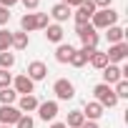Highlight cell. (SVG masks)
<instances>
[{"mask_svg":"<svg viewBox=\"0 0 128 128\" xmlns=\"http://www.w3.org/2000/svg\"><path fill=\"white\" fill-rule=\"evenodd\" d=\"M118 10H113V8H103V10H96L93 13V18H90V25H93V30H106V28H110V25H116L118 23Z\"/></svg>","mask_w":128,"mask_h":128,"instance_id":"cell-1","label":"cell"},{"mask_svg":"<svg viewBox=\"0 0 128 128\" xmlns=\"http://www.w3.org/2000/svg\"><path fill=\"white\" fill-rule=\"evenodd\" d=\"M93 96H96V103H100L103 108H113L118 103V98L113 93V86H106V83H98L93 88Z\"/></svg>","mask_w":128,"mask_h":128,"instance_id":"cell-2","label":"cell"},{"mask_svg":"<svg viewBox=\"0 0 128 128\" xmlns=\"http://www.w3.org/2000/svg\"><path fill=\"white\" fill-rule=\"evenodd\" d=\"M76 33H78V38H80V43H83V48H98V30H93V25L88 23V25H76Z\"/></svg>","mask_w":128,"mask_h":128,"instance_id":"cell-3","label":"cell"},{"mask_svg":"<svg viewBox=\"0 0 128 128\" xmlns=\"http://www.w3.org/2000/svg\"><path fill=\"white\" fill-rule=\"evenodd\" d=\"M53 93H55L58 100H70V98H76V86L68 78H58L53 83Z\"/></svg>","mask_w":128,"mask_h":128,"instance_id":"cell-4","label":"cell"},{"mask_svg":"<svg viewBox=\"0 0 128 128\" xmlns=\"http://www.w3.org/2000/svg\"><path fill=\"white\" fill-rule=\"evenodd\" d=\"M96 10H98V8L93 5V0H83V3L78 5V10L73 13V18H76V25H88Z\"/></svg>","mask_w":128,"mask_h":128,"instance_id":"cell-5","label":"cell"},{"mask_svg":"<svg viewBox=\"0 0 128 128\" xmlns=\"http://www.w3.org/2000/svg\"><path fill=\"white\" fill-rule=\"evenodd\" d=\"M106 58H108V63H113V66H118V63H123V60L128 58V43L123 40V43L108 45V50H106Z\"/></svg>","mask_w":128,"mask_h":128,"instance_id":"cell-6","label":"cell"},{"mask_svg":"<svg viewBox=\"0 0 128 128\" xmlns=\"http://www.w3.org/2000/svg\"><path fill=\"white\" fill-rule=\"evenodd\" d=\"M10 88H13L18 96H33L35 83H33V80H30V78L23 73V76H15V78H13V86H10Z\"/></svg>","mask_w":128,"mask_h":128,"instance_id":"cell-7","label":"cell"},{"mask_svg":"<svg viewBox=\"0 0 128 128\" xmlns=\"http://www.w3.org/2000/svg\"><path fill=\"white\" fill-rule=\"evenodd\" d=\"M25 76L33 80V83H38V80H43L45 76H48V66L43 60H33V63H28V70H25Z\"/></svg>","mask_w":128,"mask_h":128,"instance_id":"cell-8","label":"cell"},{"mask_svg":"<svg viewBox=\"0 0 128 128\" xmlns=\"http://www.w3.org/2000/svg\"><path fill=\"white\" fill-rule=\"evenodd\" d=\"M20 116L23 113L15 106H0V123H3V126H15L20 120Z\"/></svg>","mask_w":128,"mask_h":128,"instance_id":"cell-9","label":"cell"},{"mask_svg":"<svg viewBox=\"0 0 128 128\" xmlns=\"http://www.w3.org/2000/svg\"><path fill=\"white\" fill-rule=\"evenodd\" d=\"M118 80H126L120 66H113V63H108V66L103 68V83H106V86H116Z\"/></svg>","mask_w":128,"mask_h":128,"instance_id":"cell-10","label":"cell"},{"mask_svg":"<svg viewBox=\"0 0 128 128\" xmlns=\"http://www.w3.org/2000/svg\"><path fill=\"white\" fill-rule=\"evenodd\" d=\"M38 116H40V120H55V116H58V103L55 100H45V103H40L38 106Z\"/></svg>","mask_w":128,"mask_h":128,"instance_id":"cell-11","label":"cell"},{"mask_svg":"<svg viewBox=\"0 0 128 128\" xmlns=\"http://www.w3.org/2000/svg\"><path fill=\"white\" fill-rule=\"evenodd\" d=\"M38 106H40V100H38L35 96H20L15 108H18L20 113H28V116H30L33 110H38Z\"/></svg>","mask_w":128,"mask_h":128,"instance_id":"cell-12","label":"cell"},{"mask_svg":"<svg viewBox=\"0 0 128 128\" xmlns=\"http://www.w3.org/2000/svg\"><path fill=\"white\" fill-rule=\"evenodd\" d=\"M103 110H106V108H103L100 103H96V100H86V106H83L80 113L86 116V120H98V118L103 116Z\"/></svg>","mask_w":128,"mask_h":128,"instance_id":"cell-13","label":"cell"},{"mask_svg":"<svg viewBox=\"0 0 128 128\" xmlns=\"http://www.w3.org/2000/svg\"><path fill=\"white\" fill-rule=\"evenodd\" d=\"M48 15H50V18H53V20L60 25V23H66V20L73 15V13H70V8H68V5H63V3H55V5L50 8V13H48Z\"/></svg>","mask_w":128,"mask_h":128,"instance_id":"cell-14","label":"cell"},{"mask_svg":"<svg viewBox=\"0 0 128 128\" xmlns=\"http://www.w3.org/2000/svg\"><path fill=\"white\" fill-rule=\"evenodd\" d=\"M96 50H98V48H96ZM90 55H93V48H80V50H76V53L70 55V60H68V63H70L73 68H83L86 63H88V58H90Z\"/></svg>","mask_w":128,"mask_h":128,"instance_id":"cell-15","label":"cell"},{"mask_svg":"<svg viewBox=\"0 0 128 128\" xmlns=\"http://www.w3.org/2000/svg\"><path fill=\"white\" fill-rule=\"evenodd\" d=\"M73 53H76V48H73L70 43H60V45L55 48V60H58V63H68Z\"/></svg>","mask_w":128,"mask_h":128,"instance_id":"cell-16","label":"cell"},{"mask_svg":"<svg viewBox=\"0 0 128 128\" xmlns=\"http://www.w3.org/2000/svg\"><path fill=\"white\" fill-rule=\"evenodd\" d=\"M63 35H66V33H63V28H60L58 23H53V25H48V28H45V38H48L50 43H55V45H60V43H63Z\"/></svg>","mask_w":128,"mask_h":128,"instance_id":"cell-17","label":"cell"},{"mask_svg":"<svg viewBox=\"0 0 128 128\" xmlns=\"http://www.w3.org/2000/svg\"><path fill=\"white\" fill-rule=\"evenodd\" d=\"M106 30H108L106 35H108V43H110V45H116V43H123V38H126V30H123L120 25H110V28H106Z\"/></svg>","mask_w":128,"mask_h":128,"instance_id":"cell-18","label":"cell"},{"mask_svg":"<svg viewBox=\"0 0 128 128\" xmlns=\"http://www.w3.org/2000/svg\"><path fill=\"white\" fill-rule=\"evenodd\" d=\"M28 45H30V35H28V33H23V30L13 33V45H10V48H15V50H25Z\"/></svg>","mask_w":128,"mask_h":128,"instance_id":"cell-19","label":"cell"},{"mask_svg":"<svg viewBox=\"0 0 128 128\" xmlns=\"http://www.w3.org/2000/svg\"><path fill=\"white\" fill-rule=\"evenodd\" d=\"M20 30H23V33L38 30V25H35V13H25V15L20 18Z\"/></svg>","mask_w":128,"mask_h":128,"instance_id":"cell-20","label":"cell"},{"mask_svg":"<svg viewBox=\"0 0 128 128\" xmlns=\"http://www.w3.org/2000/svg\"><path fill=\"white\" fill-rule=\"evenodd\" d=\"M86 123V116L80 110H70L68 113V120H66V128H80Z\"/></svg>","mask_w":128,"mask_h":128,"instance_id":"cell-21","label":"cell"},{"mask_svg":"<svg viewBox=\"0 0 128 128\" xmlns=\"http://www.w3.org/2000/svg\"><path fill=\"white\" fill-rule=\"evenodd\" d=\"M88 63L93 68H98V70H103L106 66H108V58H106V53H100V50H93V55L88 58Z\"/></svg>","mask_w":128,"mask_h":128,"instance_id":"cell-22","label":"cell"},{"mask_svg":"<svg viewBox=\"0 0 128 128\" xmlns=\"http://www.w3.org/2000/svg\"><path fill=\"white\" fill-rule=\"evenodd\" d=\"M18 100V93L13 88H0V106H13Z\"/></svg>","mask_w":128,"mask_h":128,"instance_id":"cell-23","label":"cell"},{"mask_svg":"<svg viewBox=\"0 0 128 128\" xmlns=\"http://www.w3.org/2000/svg\"><path fill=\"white\" fill-rule=\"evenodd\" d=\"M15 66V53L5 50V53H0V70H10Z\"/></svg>","mask_w":128,"mask_h":128,"instance_id":"cell-24","label":"cell"},{"mask_svg":"<svg viewBox=\"0 0 128 128\" xmlns=\"http://www.w3.org/2000/svg\"><path fill=\"white\" fill-rule=\"evenodd\" d=\"M10 45H13V33L5 30V28H0V53L10 50Z\"/></svg>","mask_w":128,"mask_h":128,"instance_id":"cell-25","label":"cell"},{"mask_svg":"<svg viewBox=\"0 0 128 128\" xmlns=\"http://www.w3.org/2000/svg\"><path fill=\"white\" fill-rule=\"evenodd\" d=\"M113 93H116L118 100H120V98H128V80H118L116 88H113Z\"/></svg>","mask_w":128,"mask_h":128,"instance_id":"cell-26","label":"cell"},{"mask_svg":"<svg viewBox=\"0 0 128 128\" xmlns=\"http://www.w3.org/2000/svg\"><path fill=\"white\" fill-rule=\"evenodd\" d=\"M35 25H38V30H45L50 25V15L48 13H35Z\"/></svg>","mask_w":128,"mask_h":128,"instance_id":"cell-27","label":"cell"},{"mask_svg":"<svg viewBox=\"0 0 128 128\" xmlns=\"http://www.w3.org/2000/svg\"><path fill=\"white\" fill-rule=\"evenodd\" d=\"M15 128H35V120H33L28 113H23V116H20V120L15 123Z\"/></svg>","mask_w":128,"mask_h":128,"instance_id":"cell-28","label":"cell"},{"mask_svg":"<svg viewBox=\"0 0 128 128\" xmlns=\"http://www.w3.org/2000/svg\"><path fill=\"white\" fill-rule=\"evenodd\" d=\"M13 86V73L10 70H0V88H10Z\"/></svg>","mask_w":128,"mask_h":128,"instance_id":"cell-29","label":"cell"},{"mask_svg":"<svg viewBox=\"0 0 128 128\" xmlns=\"http://www.w3.org/2000/svg\"><path fill=\"white\" fill-rule=\"evenodd\" d=\"M20 3L25 5V10H30V13H33V10H38V5H40V0H20Z\"/></svg>","mask_w":128,"mask_h":128,"instance_id":"cell-30","label":"cell"},{"mask_svg":"<svg viewBox=\"0 0 128 128\" xmlns=\"http://www.w3.org/2000/svg\"><path fill=\"white\" fill-rule=\"evenodd\" d=\"M8 20H10V10L8 8H0V28H3Z\"/></svg>","mask_w":128,"mask_h":128,"instance_id":"cell-31","label":"cell"},{"mask_svg":"<svg viewBox=\"0 0 128 128\" xmlns=\"http://www.w3.org/2000/svg\"><path fill=\"white\" fill-rule=\"evenodd\" d=\"M93 5H96L98 10H103V8H110V5H113V0H93Z\"/></svg>","mask_w":128,"mask_h":128,"instance_id":"cell-32","label":"cell"},{"mask_svg":"<svg viewBox=\"0 0 128 128\" xmlns=\"http://www.w3.org/2000/svg\"><path fill=\"white\" fill-rule=\"evenodd\" d=\"M15 3H20V0H0V8H8V10H10Z\"/></svg>","mask_w":128,"mask_h":128,"instance_id":"cell-33","label":"cell"},{"mask_svg":"<svg viewBox=\"0 0 128 128\" xmlns=\"http://www.w3.org/2000/svg\"><path fill=\"white\" fill-rule=\"evenodd\" d=\"M60 3H63V5H68V8H78L83 0H60Z\"/></svg>","mask_w":128,"mask_h":128,"instance_id":"cell-34","label":"cell"},{"mask_svg":"<svg viewBox=\"0 0 128 128\" xmlns=\"http://www.w3.org/2000/svg\"><path fill=\"white\" fill-rule=\"evenodd\" d=\"M80 128H100V126H98V120H86Z\"/></svg>","mask_w":128,"mask_h":128,"instance_id":"cell-35","label":"cell"},{"mask_svg":"<svg viewBox=\"0 0 128 128\" xmlns=\"http://www.w3.org/2000/svg\"><path fill=\"white\" fill-rule=\"evenodd\" d=\"M50 128H66V123H53Z\"/></svg>","mask_w":128,"mask_h":128,"instance_id":"cell-36","label":"cell"},{"mask_svg":"<svg viewBox=\"0 0 128 128\" xmlns=\"http://www.w3.org/2000/svg\"><path fill=\"white\" fill-rule=\"evenodd\" d=\"M0 128H13V126H0Z\"/></svg>","mask_w":128,"mask_h":128,"instance_id":"cell-37","label":"cell"}]
</instances>
